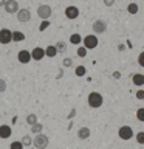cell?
<instances>
[{
	"label": "cell",
	"mask_w": 144,
	"mask_h": 149,
	"mask_svg": "<svg viewBox=\"0 0 144 149\" xmlns=\"http://www.w3.org/2000/svg\"><path fill=\"white\" fill-rule=\"evenodd\" d=\"M104 5H105V6H113L115 0H104Z\"/></svg>",
	"instance_id": "obj_34"
},
{
	"label": "cell",
	"mask_w": 144,
	"mask_h": 149,
	"mask_svg": "<svg viewBox=\"0 0 144 149\" xmlns=\"http://www.w3.org/2000/svg\"><path fill=\"white\" fill-rule=\"evenodd\" d=\"M136 118H138L139 121H144V109H143V107H139V109H138V112H136Z\"/></svg>",
	"instance_id": "obj_27"
},
{
	"label": "cell",
	"mask_w": 144,
	"mask_h": 149,
	"mask_svg": "<svg viewBox=\"0 0 144 149\" xmlns=\"http://www.w3.org/2000/svg\"><path fill=\"white\" fill-rule=\"evenodd\" d=\"M81 42H82V36H81V34L74 33V34L70 36V44H73V45H79Z\"/></svg>",
	"instance_id": "obj_17"
},
{
	"label": "cell",
	"mask_w": 144,
	"mask_h": 149,
	"mask_svg": "<svg viewBox=\"0 0 144 149\" xmlns=\"http://www.w3.org/2000/svg\"><path fill=\"white\" fill-rule=\"evenodd\" d=\"M118 135H119L121 140H130L135 134H133V129L130 127V126H123V127H119Z\"/></svg>",
	"instance_id": "obj_8"
},
{
	"label": "cell",
	"mask_w": 144,
	"mask_h": 149,
	"mask_svg": "<svg viewBox=\"0 0 144 149\" xmlns=\"http://www.w3.org/2000/svg\"><path fill=\"white\" fill-rule=\"evenodd\" d=\"M90 129H88V127H81V129H79L78 130V138L79 140H87L88 137H90Z\"/></svg>",
	"instance_id": "obj_15"
},
{
	"label": "cell",
	"mask_w": 144,
	"mask_h": 149,
	"mask_svg": "<svg viewBox=\"0 0 144 149\" xmlns=\"http://www.w3.org/2000/svg\"><path fill=\"white\" fill-rule=\"evenodd\" d=\"M87 48H85V47H79V48H78V56H79V58H85V56H87Z\"/></svg>",
	"instance_id": "obj_25"
},
{
	"label": "cell",
	"mask_w": 144,
	"mask_h": 149,
	"mask_svg": "<svg viewBox=\"0 0 144 149\" xmlns=\"http://www.w3.org/2000/svg\"><path fill=\"white\" fill-rule=\"evenodd\" d=\"M20 143L23 144V148H25V146H31V144H33V138H31V135H23Z\"/></svg>",
	"instance_id": "obj_22"
},
{
	"label": "cell",
	"mask_w": 144,
	"mask_h": 149,
	"mask_svg": "<svg viewBox=\"0 0 144 149\" xmlns=\"http://www.w3.org/2000/svg\"><path fill=\"white\" fill-rule=\"evenodd\" d=\"M113 78H115V79H119V78H121V73H119V72H113Z\"/></svg>",
	"instance_id": "obj_35"
},
{
	"label": "cell",
	"mask_w": 144,
	"mask_h": 149,
	"mask_svg": "<svg viewBox=\"0 0 144 149\" xmlns=\"http://www.w3.org/2000/svg\"><path fill=\"white\" fill-rule=\"evenodd\" d=\"M65 17L70 19V20L78 19L79 17V9L76 6H67V8H65Z\"/></svg>",
	"instance_id": "obj_10"
},
{
	"label": "cell",
	"mask_w": 144,
	"mask_h": 149,
	"mask_svg": "<svg viewBox=\"0 0 144 149\" xmlns=\"http://www.w3.org/2000/svg\"><path fill=\"white\" fill-rule=\"evenodd\" d=\"M132 81H133L135 86H138V87L144 86V74L143 73H135L132 76Z\"/></svg>",
	"instance_id": "obj_14"
},
{
	"label": "cell",
	"mask_w": 144,
	"mask_h": 149,
	"mask_svg": "<svg viewBox=\"0 0 144 149\" xmlns=\"http://www.w3.org/2000/svg\"><path fill=\"white\" fill-rule=\"evenodd\" d=\"M138 65L139 67H144V51L139 53V56H138Z\"/></svg>",
	"instance_id": "obj_32"
},
{
	"label": "cell",
	"mask_w": 144,
	"mask_h": 149,
	"mask_svg": "<svg viewBox=\"0 0 144 149\" xmlns=\"http://www.w3.org/2000/svg\"><path fill=\"white\" fill-rule=\"evenodd\" d=\"M25 40V34L22 31H12V42H22Z\"/></svg>",
	"instance_id": "obj_18"
},
{
	"label": "cell",
	"mask_w": 144,
	"mask_h": 149,
	"mask_svg": "<svg viewBox=\"0 0 144 149\" xmlns=\"http://www.w3.org/2000/svg\"><path fill=\"white\" fill-rule=\"evenodd\" d=\"M9 148H11V149H23V144L20 141H12Z\"/></svg>",
	"instance_id": "obj_29"
},
{
	"label": "cell",
	"mask_w": 144,
	"mask_h": 149,
	"mask_svg": "<svg viewBox=\"0 0 144 149\" xmlns=\"http://www.w3.org/2000/svg\"><path fill=\"white\" fill-rule=\"evenodd\" d=\"M11 134H12V129L9 127L8 124H2V126H0V138L6 140V138L11 137Z\"/></svg>",
	"instance_id": "obj_13"
},
{
	"label": "cell",
	"mask_w": 144,
	"mask_h": 149,
	"mask_svg": "<svg viewBox=\"0 0 144 149\" xmlns=\"http://www.w3.org/2000/svg\"><path fill=\"white\" fill-rule=\"evenodd\" d=\"M136 98L138 100H144V90H138L136 92Z\"/></svg>",
	"instance_id": "obj_33"
},
{
	"label": "cell",
	"mask_w": 144,
	"mask_h": 149,
	"mask_svg": "<svg viewBox=\"0 0 144 149\" xmlns=\"http://www.w3.org/2000/svg\"><path fill=\"white\" fill-rule=\"evenodd\" d=\"M31 53V59L33 61H40L45 58V51L44 48H40V47H36V48H33V51H30Z\"/></svg>",
	"instance_id": "obj_11"
},
{
	"label": "cell",
	"mask_w": 144,
	"mask_h": 149,
	"mask_svg": "<svg viewBox=\"0 0 144 149\" xmlns=\"http://www.w3.org/2000/svg\"><path fill=\"white\" fill-rule=\"evenodd\" d=\"M62 65H64V67H71V65H73V59L71 58H65Z\"/></svg>",
	"instance_id": "obj_30"
},
{
	"label": "cell",
	"mask_w": 144,
	"mask_h": 149,
	"mask_svg": "<svg viewBox=\"0 0 144 149\" xmlns=\"http://www.w3.org/2000/svg\"><path fill=\"white\" fill-rule=\"evenodd\" d=\"M3 8L8 14H16L19 9V3H17V0H5Z\"/></svg>",
	"instance_id": "obj_9"
},
{
	"label": "cell",
	"mask_w": 144,
	"mask_h": 149,
	"mask_svg": "<svg viewBox=\"0 0 144 149\" xmlns=\"http://www.w3.org/2000/svg\"><path fill=\"white\" fill-rule=\"evenodd\" d=\"M9 42H12V31H9L8 28H2L0 30V44L8 45Z\"/></svg>",
	"instance_id": "obj_4"
},
{
	"label": "cell",
	"mask_w": 144,
	"mask_h": 149,
	"mask_svg": "<svg viewBox=\"0 0 144 149\" xmlns=\"http://www.w3.org/2000/svg\"><path fill=\"white\" fill-rule=\"evenodd\" d=\"M51 13H53V9H51L50 5H40V6L37 8V16H39L42 20H44V19H50Z\"/></svg>",
	"instance_id": "obj_5"
},
{
	"label": "cell",
	"mask_w": 144,
	"mask_h": 149,
	"mask_svg": "<svg viewBox=\"0 0 144 149\" xmlns=\"http://www.w3.org/2000/svg\"><path fill=\"white\" fill-rule=\"evenodd\" d=\"M16 17H17V20L20 23H26V22H30V19H31V13H30V9H26V8L17 9Z\"/></svg>",
	"instance_id": "obj_6"
},
{
	"label": "cell",
	"mask_w": 144,
	"mask_h": 149,
	"mask_svg": "<svg viewBox=\"0 0 144 149\" xmlns=\"http://www.w3.org/2000/svg\"><path fill=\"white\" fill-rule=\"evenodd\" d=\"M45 51V56H48V58H54L56 54H57V51H56V47L54 45H48L46 48H44Z\"/></svg>",
	"instance_id": "obj_16"
},
{
	"label": "cell",
	"mask_w": 144,
	"mask_h": 149,
	"mask_svg": "<svg viewBox=\"0 0 144 149\" xmlns=\"http://www.w3.org/2000/svg\"><path fill=\"white\" fill-rule=\"evenodd\" d=\"M136 141H138L139 144H144V132H143V130L136 134Z\"/></svg>",
	"instance_id": "obj_28"
},
{
	"label": "cell",
	"mask_w": 144,
	"mask_h": 149,
	"mask_svg": "<svg viewBox=\"0 0 144 149\" xmlns=\"http://www.w3.org/2000/svg\"><path fill=\"white\" fill-rule=\"evenodd\" d=\"M87 73V70H85V67H84V65H78L76 68H74V74H76V76H84V74Z\"/></svg>",
	"instance_id": "obj_21"
},
{
	"label": "cell",
	"mask_w": 144,
	"mask_h": 149,
	"mask_svg": "<svg viewBox=\"0 0 144 149\" xmlns=\"http://www.w3.org/2000/svg\"><path fill=\"white\" fill-rule=\"evenodd\" d=\"M3 3H5V0H0V6H3Z\"/></svg>",
	"instance_id": "obj_36"
},
{
	"label": "cell",
	"mask_w": 144,
	"mask_h": 149,
	"mask_svg": "<svg viewBox=\"0 0 144 149\" xmlns=\"http://www.w3.org/2000/svg\"><path fill=\"white\" fill-rule=\"evenodd\" d=\"M42 129H44V124L37 123V121L34 124H31V134H39V132H42Z\"/></svg>",
	"instance_id": "obj_20"
},
{
	"label": "cell",
	"mask_w": 144,
	"mask_h": 149,
	"mask_svg": "<svg viewBox=\"0 0 144 149\" xmlns=\"http://www.w3.org/2000/svg\"><path fill=\"white\" fill-rule=\"evenodd\" d=\"M102 102H104V98H102L101 93L91 92L90 95H88V106H90L91 109H98V107H101Z\"/></svg>",
	"instance_id": "obj_1"
},
{
	"label": "cell",
	"mask_w": 144,
	"mask_h": 149,
	"mask_svg": "<svg viewBox=\"0 0 144 149\" xmlns=\"http://www.w3.org/2000/svg\"><path fill=\"white\" fill-rule=\"evenodd\" d=\"M6 87H8V84L5 79H0V93H3L5 90H6Z\"/></svg>",
	"instance_id": "obj_31"
},
{
	"label": "cell",
	"mask_w": 144,
	"mask_h": 149,
	"mask_svg": "<svg viewBox=\"0 0 144 149\" xmlns=\"http://www.w3.org/2000/svg\"><path fill=\"white\" fill-rule=\"evenodd\" d=\"M54 47H56V51H57V53H65V51H67V44H65L64 40H59Z\"/></svg>",
	"instance_id": "obj_19"
},
{
	"label": "cell",
	"mask_w": 144,
	"mask_h": 149,
	"mask_svg": "<svg viewBox=\"0 0 144 149\" xmlns=\"http://www.w3.org/2000/svg\"><path fill=\"white\" fill-rule=\"evenodd\" d=\"M84 47H85L87 50H93V48H96L98 47V37L95 34H88L84 37Z\"/></svg>",
	"instance_id": "obj_3"
},
{
	"label": "cell",
	"mask_w": 144,
	"mask_h": 149,
	"mask_svg": "<svg viewBox=\"0 0 144 149\" xmlns=\"http://www.w3.org/2000/svg\"><path fill=\"white\" fill-rule=\"evenodd\" d=\"M36 121H37V115L36 113H30V115H26V123L28 124H34L36 123Z\"/></svg>",
	"instance_id": "obj_24"
},
{
	"label": "cell",
	"mask_w": 144,
	"mask_h": 149,
	"mask_svg": "<svg viewBox=\"0 0 144 149\" xmlns=\"http://www.w3.org/2000/svg\"><path fill=\"white\" fill-rule=\"evenodd\" d=\"M17 59H19V62H20V64H28L31 61V53L28 50H22V51H19Z\"/></svg>",
	"instance_id": "obj_12"
},
{
	"label": "cell",
	"mask_w": 144,
	"mask_h": 149,
	"mask_svg": "<svg viewBox=\"0 0 144 149\" xmlns=\"http://www.w3.org/2000/svg\"><path fill=\"white\" fill-rule=\"evenodd\" d=\"M93 31L95 34H102V33L107 31V22L102 20V19H98V20L93 22Z\"/></svg>",
	"instance_id": "obj_7"
},
{
	"label": "cell",
	"mask_w": 144,
	"mask_h": 149,
	"mask_svg": "<svg viewBox=\"0 0 144 149\" xmlns=\"http://www.w3.org/2000/svg\"><path fill=\"white\" fill-rule=\"evenodd\" d=\"M48 26H50L48 19H44V20H42V23H40V26H39V30H40V31H44V30H46Z\"/></svg>",
	"instance_id": "obj_26"
},
{
	"label": "cell",
	"mask_w": 144,
	"mask_h": 149,
	"mask_svg": "<svg viewBox=\"0 0 144 149\" xmlns=\"http://www.w3.org/2000/svg\"><path fill=\"white\" fill-rule=\"evenodd\" d=\"M33 143H34L36 149H45L46 146H48L50 140H48V137H46L45 134L39 132V134H36V137H34V140H33Z\"/></svg>",
	"instance_id": "obj_2"
},
{
	"label": "cell",
	"mask_w": 144,
	"mask_h": 149,
	"mask_svg": "<svg viewBox=\"0 0 144 149\" xmlns=\"http://www.w3.org/2000/svg\"><path fill=\"white\" fill-rule=\"evenodd\" d=\"M138 9H139V6H138L136 3H129V6H127L129 14H136V13H138Z\"/></svg>",
	"instance_id": "obj_23"
}]
</instances>
